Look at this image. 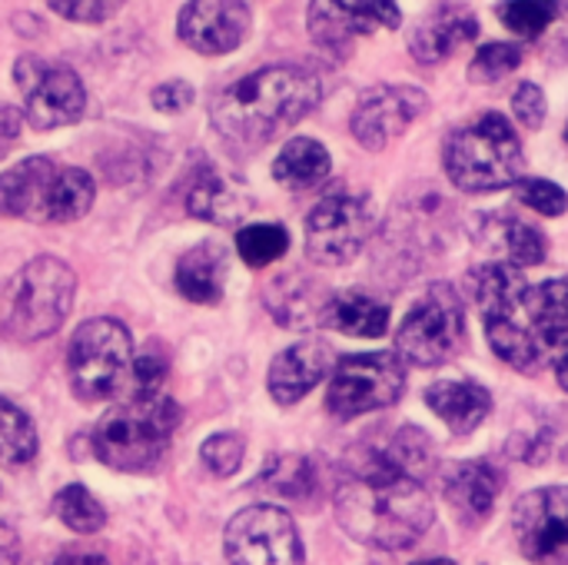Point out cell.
<instances>
[{"mask_svg":"<svg viewBox=\"0 0 568 565\" xmlns=\"http://www.w3.org/2000/svg\"><path fill=\"white\" fill-rule=\"evenodd\" d=\"M336 516L356 543L393 553L416 546L436 519L423 483L386 453H363L343 470Z\"/></svg>","mask_w":568,"mask_h":565,"instance_id":"obj_1","label":"cell"},{"mask_svg":"<svg viewBox=\"0 0 568 565\" xmlns=\"http://www.w3.org/2000/svg\"><path fill=\"white\" fill-rule=\"evenodd\" d=\"M323 83L303 67H263L213 100V127L240 147H263L316 110Z\"/></svg>","mask_w":568,"mask_h":565,"instance_id":"obj_2","label":"cell"},{"mask_svg":"<svg viewBox=\"0 0 568 565\" xmlns=\"http://www.w3.org/2000/svg\"><path fill=\"white\" fill-rule=\"evenodd\" d=\"M180 406L160 393H133L93 430V453L116 473H150L163 463L180 426Z\"/></svg>","mask_w":568,"mask_h":565,"instance_id":"obj_3","label":"cell"},{"mask_svg":"<svg viewBox=\"0 0 568 565\" xmlns=\"http://www.w3.org/2000/svg\"><path fill=\"white\" fill-rule=\"evenodd\" d=\"M473 296L486 320V336L493 353L516 366L519 373H539L542 360L549 356L539 343L529 316V293L532 286L523 280L519 266L509 263H486L473 273Z\"/></svg>","mask_w":568,"mask_h":565,"instance_id":"obj_4","label":"cell"},{"mask_svg":"<svg viewBox=\"0 0 568 565\" xmlns=\"http://www.w3.org/2000/svg\"><path fill=\"white\" fill-rule=\"evenodd\" d=\"M446 173L466 193H493L519 183L523 143L503 113H486L459 127L446 143Z\"/></svg>","mask_w":568,"mask_h":565,"instance_id":"obj_5","label":"cell"},{"mask_svg":"<svg viewBox=\"0 0 568 565\" xmlns=\"http://www.w3.org/2000/svg\"><path fill=\"white\" fill-rule=\"evenodd\" d=\"M77 296V273L57 256L30 260L10 283L0 330L13 343L47 340L63 326Z\"/></svg>","mask_w":568,"mask_h":565,"instance_id":"obj_6","label":"cell"},{"mask_svg":"<svg viewBox=\"0 0 568 565\" xmlns=\"http://www.w3.org/2000/svg\"><path fill=\"white\" fill-rule=\"evenodd\" d=\"M133 340L116 320H87L67 346L70 386L83 403H103L133 390Z\"/></svg>","mask_w":568,"mask_h":565,"instance_id":"obj_7","label":"cell"},{"mask_svg":"<svg viewBox=\"0 0 568 565\" xmlns=\"http://www.w3.org/2000/svg\"><path fill=\"white\" fill-rule=\"evenodd\" d=\"M466 336L463 303L449 286H433L403 320L396 350L413 366H443L449 363Z\"/></svg>","mask_w":568,"mask_h":565,"instance_id":"obj_8","label":"cell"},{"mask_svg":"<svg viewBox=\"0 0 568 565\" xmlns=\"http://www.w3.org/2000/svg\"><path fill=\"white\" fill-rule=\"evenodd\" d=\"M406 390V366L393 353H359L336 363L326 410L336 420H353L393 406Z\"/></svg>","mask_w":568,"mask_h":565,"instance_id":"obj_9","label":"cell"},{"mask_svg":"<svg viewBox=\"0 0 568 565\" xmlns=\"http://www.w3.org/2000/svg\"><path fill=\"white\" fill-rule=\"evenodd\" d=\"M376 230V210L366 196L333 193L306 216V253L320 266H343L363 253Z\"/></svg>","mask_w":568,"mask_h":565,"instance_id":"obj_10","label":"cell"},{"mask_svg":"<svg viewBox=\"0 0 568 565\" xmlns=\"http://www.w3.org/2000/svg\"><path fill=\"white\" fill-rule=\"evenodd\" d=\"M223 543L233 565H303L296 523L280 506H250L236 513Z\"/></svg>","mask_w":568,"mask_h":565,"instance_id":"obj_11","label":"cell"},{"mask_svg":"<svg viewBox=\"0 0 568 565\" xmlns=\"http://www.w3.org/2000/svg\"><path fill=\"white\" fill-rule=\"evenodd\" d=\"M13 80L27 97V120L37 130H57L77 123L87 110V90L77 70L50 67L27 53L13 63Z\"/></svg>","mask_w":568,"mask_h":565,"instance_id":"obj_12","label":"cell"},{"mask_svg":"<svg viewBox=\"0 0 568 565\" xmlns=\"http://www.w3.org/2000/svg\"><path fill=\"white\" fill-rule=\"evenodd\" d=\"M513 533L526 559L539 565H568L566 486L526 493L513 509Z\"/></svg>","mask_w":568,"mask_h":565,"instance_id":"obj_13","label":"cell"},{"mask_svg":"<svg viewBox=\"0 0 568 565\" xmlns=\"http://www.w3.org/2000/svg\"><path fill=\"white\" fill-rule=\"evenodd\" d=\"M379 27H399L396 0H310V33L323 50L343 53Z\"/></svg>","mask_w":568,"mask_h":565,"instance_id":"obj_14","label":"cell"},{"mask_svg":"<svg viewBox=\"0 0 568 565\" xmlns=\"http://www.w3.org/2000/svg\"><path fill=\"white\" fill-rule=\"evenodd\" d=\"M429 100L419 87H376L353 110V137L366 150H383L426 113Z\"/></svg>","mask_w":568,"mask_h":565,"instance_id":"obj_15","label":"cell"},{"mask_svg":"<svg viewBox=\"0 0 568 565\" xmlns=\"http://www.w3.org/2000/svg\"><path fill=\"white\" fill-rule=\"evenodd\" d=\"M176 33L196 53H230L250 33V7L246 0H190L180 10Z\"/></svg>","mask_w":568,"mask_h":565,"instance_id":"obj_16","label":"cell"},{"mask_svg":"<svg viewBox=\"0 0 568 565\" xmlns=\"http://www.w3.org/2000/svg\"><path fill=\"white\" fill-rule=\"evenodd\" d=\"M57 170L60 163H53L50 157H27L23 163L0 173V213L47 223Z\"/></svg>","mask_w":568,"mask_h":565,"instance_id":"obj_17","label":"cell"},{"mask_svg":"<svg viewBox=\"0 0 568 565\" xmlns=\"http://www.w3.org/2000/svg\"><path fill=\"white\" fill-rule=\"evenodd\" d=\"M476 37H479L476 13L466 3H443L416 23L409 37V50L419 63H443L456 47Z\"/></svg>","mask_w":568,"mask_h":565,"instance_id":"obj_18","label":"cell"},{"mask_svg":"<svg viewBox=\"0 0 568 565\" xmlns=\"http://www.w3.org/2000/svg\"><path fill=\"white\" fill-rule=\"evenodd\" d=\"M329 346L320 340H303L290 350H283L270 366V396L280 406L300 403L326 373H329Z\"/></svg>","mask_w":568,"mask_h":565,"instance_id":"obj_19","label":"cell"},{"mask_svg":"<svg viewBox=\"0 0 568 565\" xmlns=\"http://www.w3.org/2000/svg\"><path fill=\"white\" fill-rule=\"evenodd\" d=\"M499 490H503V476L486 460L459 463L446 476V500L453 503V509L469 526H479V523H486L493 516Z\"/></svg>","mask_w":568,"mask_h":565,"instance_id":"obj_20","label":"cell"},{"mask_svg":"<svg viewBox=\"0 0 568 565\" xmlns=\"http://www.w3.org/2000/svg\"><path fill=\"white\" fill-rule=\"evenodd\" d=\"M253 210V196L216 170H203L186 190V213L216 226H236Z\"/></svg>","mask_w":568,"mask_h":565,"instance_id":"obj_21","label":"cell"},{"mask_svg":"<svg viewBox=\"0 0 568 565\" xmlns=\"http://www.w3.org/2000/svg\"><path fill=\"white\" fill-rule=\"evenodd\" d=\"M476 226H479V230H476L479 246H486L489 253H496L499 263L536 266V263H542L546 253H549L546 236H542L536 226H529V223H523V220H516V216L496 213V216H483Z\"/></svg>","mask_w":568,"mask_h":565,"instance_id":"obj_22","label":"cell"},{"mask_svg":"<svg viewBox=\"0 0 568 565\" xmlns=\"http://www.w3.org/2000/svg\"><path fill=\"white\" fill-rule=\"evenodd\" d=\"M426 403L456 436L473 433L493 410V396L473 380H443L426 390Z\"/></svg>","mask_w":568,"mask_h":565,"instance_id":"obj_23","label":"cell"},{"mask_svg":"<svg viewBox=\"0 0 568 565\" xmlns=\"http://www.w3.org/2000/svg\"><path fill=\"white\" fill-rule=\"evenodd\" d=\"M226 280V250L220 243H200L176 263V290L200 306H213L223 300Z\"/></svg>","mask_w":568,"mask_h":565,"instance_id":"obj_24","label":"cell"},{"mask_svg":"<svg viewBox=\"0 0 568 565\" xmlns=\"http://www.w3.org/2000/svg\"><path fill=\"white\" fill-rule=\"evenodd\" d=\"M529 316L546 353H568V280H549L532 286Z\"/></svg>","mask_w":568,"mask_h":565,"instance_id":"obj_25","label":"cell"},{"mask_svg":"<svg viewBox=\"0 0 568 565\" xmlns=\"http://www.w3.org/2000/svg\"><path fill=\"white\" fill-rule=\"evenodd\" d=\"M333 170V160L326 153V147L313 137H296L290 140L280 157L273 160V176L276 183L290 186V190H310L316 183H323Z\"/></svg>","mask_w":568,"mask_h":565,"instance_id":"obj_26","label":"cell"},{"mask_svg":"<svg viewBox=\"0 0 568 565\" xmlns=\"http://www.w3.org/2000/svg\"><path fill=\"white\" fill-rule=\"evenodd\" d=\"M323 320L346 333V336H363V340H373V336H383L386 326H389V310L366 296V293H339L326 303V313Z\"/></svg>","mask_w":568,"mask_h":565,"instance_id":"obj_27","label":"cell"},{"mask_svg":"<svg viewBox=\"0 0 568 565\" xmlns=\"http://www.w3.org/2000/svg\"><path fill=\"white\" fill-rule=\"evenodd\" d=\"M37 456L33 420L0 396V466H27Z\"/></svg>","mask_w":568,"mask_h":565,"instance_id":"obj_28","label":"cell"},{"mask_svg":"<svg viewBox=\"0 0 568 565\" xmlns=\"http://www.w3.org/2000/svg\"><path fill=\"white\" fill-rule=\"evenodd\" d=\"M53 513L57 519L80 533V536H90V533H100L103 523H106V513L103 506L97 503V496L87 490V486H63L53 500Z\"/></svg>","mask_w":568,"mask_h":565,"instance_id":"obj_29","label":"cell"},{"mask_svg":"<svg viewBox=\"0 0 568 565\" xmlns=\"http://www.w3.org/2000/svg\"><path fill=\"white\" fill-rule=\"evenodd\" d=\"M290 250V233L280 223H253L236 233V253L246 266H270Z\"/></svg>","mask_w":568,"mask_h":565,"instance_id":"obj_30","label":"cell"},{"mask_svg":"<svg viewBox=\"0 0 568 565\" xmlns=\"http://www.w3.org/2000/svg\"><path fill=\"white\" fill-rule=\"evenodd\" d=\"M266 303H270V313L286 326H310L316 320V303L310 296L306 280L303 283H293L290 276L273 280V286L266 293Z\"/></svg>","mask_w":568,"mask_h":565,"instance_id":"obj_31","label":"cell"},{"mask_svg":"<svg viewBox=\"0 0 568 565\" xmlns=\"http://www.w3.org/2000/svg\"><path fill=\"white\" fill-rule=\"evenodd\" d=\"M260 486H270L273 493H280V496H286V500H303V496H313V490H316V473H313L310 460L283 456V460H276V463L260 476Z\"/></svg>","mask_w":568,"mask_h":565,"instance_id":"obj_32","label":"cell"},{"mask_svg":"<svg viewBox=\"0 0 568 565\" xmlns=\"http://www.w3.org/2000/svg\"><path fill=\"white\" fill-rule=\"evenodd\" d=\"M503 23L519 37H539L559 17V0H506L499 3Z\"/></svg>","mask_w":568,"mask_h":565,"instance_id":"obj_33","label":"cell"},{"mask_svg":"<svg viewBox=\"0 0 568 565\" xmlns=\"http://www.w3.org/2000/svg\"><path fill=\"white\" fill-rule=\"evenodd\" d=\"M519 63H523V50H519L516 43L496 40V43H486V47L476 53V60H473V67H469V80H473V83H496V80H503L509 70H516Z\"/></svg>","mask_w":568,"mask_h":565,"instance_id":"obj_34","label":"cell"},{"mask_svg":"<svg viewBox=\"0 0 568 565\" xmlns=\"http://www.w3.org/2000/svg\"><path fill=\"white\" fill-rule=\"evenodd\" d=\"M243 453L246 446H243V436L236 433H216L200 446V460L213 476H233L243 463Z\"/></svg>","mask_w":568,"mask_h":565,"instance_id":"obj_35","label":"cell"},{"mask_svg":"<svg viewBox=\"0 0 568 565\" xmlns=\"http://www.w3.org/2000/svg\"><path fill=\"white\" fill-rule=\"evenodd\" d=\"M516 196H519V203L532 206V210L542 213V216H559V213H566L568 210L566 190L556 186L552 180H539V176L519 180V183H516Z\"/></svg>","mask_w":568,"mask_h":565,"instance_id":"obj_36","label":"cell"},{"mask_svg":"<svg viewBox=\"0 0 568 565\" xmlns=\"http://www.w3.org/2000/svg\"><path fill=\"white\" fill-rule=\"evenodd\" d=\"M406 473H413L416 480L426 473V466H429V456H433V446H429V436L423 433V430H403L399 436H396V446H393V453H389Z\"/></svg>","mask_w":568,"mask_h":565,"instance_id":"obj_37","label":"cell"},{"mask_svg":"<svg viewBox=\"0 0 568 565\" xmlns=\"http://www.w3.org/2000/svg\"><path fill=\"white\" fill-rule=\"evenodd\" d=\"M50 10H57L67 20H80V23H100L106 17H113L126 0H47Z\"/></svg>","mask_w":568,"mask_h":565,"instance_id":"obj_38","label":"cell"},{"mask_svg":"<svg viewBox=\"0 0 568 565\" xmlns=\"http://www.w3.org/2000/svg\"><path fill=\"white\" fill-rule=\"evenodd\" d=\"M513 110H516V117L526 123V127H542V120H546V93L536 87V83H523L519 90H516V97H513Z\"/></svg>","mask_w":568,"mask_h":565,"instance_id":"obj_39","label":"cell"},{"mask_svg":"<svg viewBox=\"0 0 568 565\" xmlns=\"http://www.w3.org/2000/svg\"><path fill=\"white\" fill-rule=\"evenodd\" d=\"M193 103V87L186 80H170L153 90V107L160 113H183Z\"/></svg>","mask_w":568,"mask_h":565,"instance_id":"obj_40","label":"cell"},{"mask_svg":"<svg viewBox=\"0 0 568 565\" xmlns=\"http://www.w3.org/2000/svg\"><path fill=\"white\" fill-rule=\"evenodd\" d=\"M0 565H23V546L10 526L0 523Z\"/></svg>","mask_w":568,"mask_h":565,"instance_id":"obj_41","label":"cell"},{"mask_svg":"<svg viewBox=\"0 0 568 565\" xmlns=\"http://www.w3.org/2000/svg\"><path fill=\"white\" fill-rule=\"evenodd\" d=\"M20 123H23L20 110H13V107H3V110H0V153L7 150V143H13V140H17Z\"/></svg>","mask_w":568,"mask_h":565,"instance_id":"obj_42","label":"cell"},{"mask_svg":"<svg viewBox=\"0 0 568 565\" xmlns=\"http://www.w3.org/2000/svg\"><path fill=\"white\" fill-rule=\"evenodd\" d=\"M53 565H110L103 556H97V553H67V556H60Z\"/></svg>","mask_w":568,"mask_h":565,"instance_id":"obj_43","label":"cell"},{"mask_svg":"<svg viewBox=\"0 0 568 565\" xmlns=\"http://www.w3.org/2000/svg\"><path fill=\"white\" fill-rule=\"evenodd\" d=\"M556 376H559V386L568 393V353L559 356V363H556Z\"/></svg>","mask_w":568,"mask_h":565,"instance_id":"obj_44","label":"cell"},{"mask_svg":"<svg viewBox=\"0 0 568 565\" xmlns=\"http://www.w3.org/2000/svg\"><path fill=\"white\" fill-rule=\"evenodd\" d=\"M416 565H456V563H449V559H426V563H416Z\"/></svg>","mask_w":568,"mask_h":565,"instance_id":"obj_45","label":"cell"},{"mask_svg":"<svg viewBox=\"0 0 568 565\" xmlns=\"http://www.w3.org/2000/svg\"><path fill=\"white\" fill-rule=\"evenodd\" d=\"M566 143H568V127H566Z\"/></svg>","mask_w":568,"mask_h":565,"instance_id":"obj_46","label":"cell"},{"mask_svg":"<svg viewBox=\"0 0 568 565\" xmlns=\"http://www.w3.org/2000/svg\"><path fill=\"white\" fill-rule=\"evenodd\" d=\"M566 463H568V450H566Z\"/></svg>","mask_w":568,"mask_h":565,"instance_id":"obj_47","label":"cell"}]
</instances>
